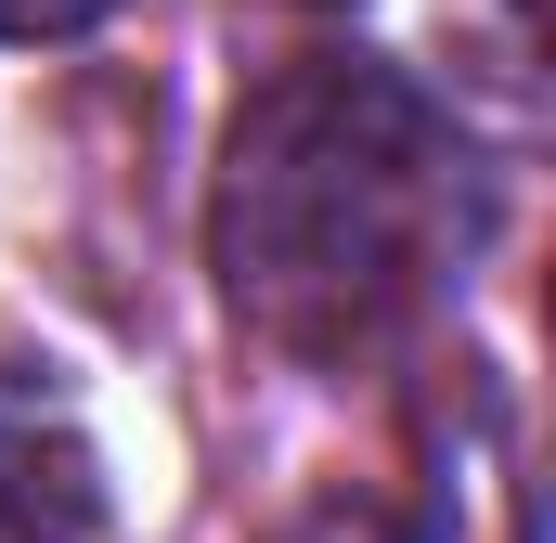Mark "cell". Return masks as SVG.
Segmentation results:
<instances>
[{"mask_svg": "<svg viewBox=\"0 0 556 543\" xmlns=\"http://www.w3.org/2000/svg\"><path fill=\"white\" fill-rule=\"evenodd\" d=\"M440 220L453 155L415 91L389 65H285L220 142L207 247L247 337H273L285 363H350L427 298Z\"/></svg>", "mask_w": 556, "mask_h": 543, "instance_id": "cell-1", "label": "cell"}, {"mask_svg": "<svg viewBox=\"0 0 556 543\" xmlns=\"http://www.w3.org/2000/svg\"><path fill=\"white\" fill-rule=\"evenodd\" d=\"M104 518V453L65 414L52 363H0V543H91Z\"/></svg>", "mask_w": 556, "mask_h": 543, "instance_id": "cell-2", "label": "cell"}, {"mask_svg": "<svg viewBox=\"0 0 556 543\" xmlns=\"http://www.w3.org/2000/svg\"><path fill=\"white\" fill-rule=\"evenodd\" d=\"M117 0H0V39H78V26H104Z\"/></svg>", "mask_w": 556, "mask_h": 543, "instance_id": "cell-3", "label": "cell"}]
</instances>
